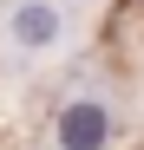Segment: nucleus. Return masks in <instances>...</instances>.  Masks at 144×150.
Masks as SVG:
<instances>
[{
	"label": "nucleus",
	"instance_id": "1",
	"mask_svg": "<svg viewBox=\"0 0 144 150\" xmlns=\"http://www.w3.org/2000/svg\"><path fill=\"white\" fill-rule=\"evenodd\" d=\"M105 137H111V111H105V105H92V98L66 105V117H59V150H105Z\"/></svg>",
	"mask_w": 144,
	"mask_h": 150
},
{
	"label": "nucleus",
	"instance_id": "2",
	"mask_svg": "<svg viewBox=\"0 0 144 150\" xmlns=\"http://www.w3.org/2000/svg\"><path fill=\"white\" fill-rule=\"evenodd\" d=\"M13 39L20 46H53L59 39V13L46 7V0H26V7L13 13Z\"/></svg>",
	"mask_w": 144,
	"mask_h": 150
}]
</instances>
